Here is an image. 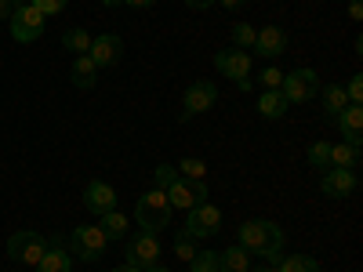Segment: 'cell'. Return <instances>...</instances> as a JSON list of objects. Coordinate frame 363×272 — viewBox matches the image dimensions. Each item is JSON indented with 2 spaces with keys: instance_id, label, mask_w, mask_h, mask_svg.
<instances>
[{
  "instance_id": "obj_29",
  "label": "cell",
  "mask_w": 363,
  "mask_h": 272,
  "mask_svg": "<svg viewBox=\"0 0 363 272\" xmlns=\"http://www.w3.org/2000/svg\"><path fill=\"white\" fill-rule=\"evenodd\" d=\"M178 178H182V174H178V167H171V164H160V167L153 171V181H157V189H164V193H167V189L174 186Z\"/></svg>"
},
{
  "instance_id": "obj_4",
  "label": "cell",
  "mask_w": 363,
  "mask_h": 272,
  "mask_svg": "<svg viewBox=\"0 0 363 272\" xmlns=\"http://www.w3.org/2000/svg\"><path fill=\"white\" fill-rule=\"evenodd\" d=\"M106 247H109V239H106V232L99 225H77L69 232V247L66 251L73 258H80V261H99L106 254Z\"/></svg>"
},
{
  "instance_id": "obj_32",
  "label": "cell",
  "mask_w": 363,
  "mask_h": 272,
  "mask_svg": "<svg viewBox=\"0 0 363 272\" xmlns=\"http://www.w3.org/2000/svg\"><path fill=\"white\" fill-rule=\"evenodd\" d=\"M29 4H33V8H37L44 18H51V15H62L69 0H29Z\"/></svg>"
},
{
  "instance_id": "obj_37",
  "label": "cell",
  "mask_w": 363,
  "mask_h": 272,
  "mask_svg": "<svg viewBox=\"0 0 363 272\" xmlns=\"http://www.w3.org/2000/svg\"><path fill=\"white\" fill-rule=\"evenodd\" d=\"M215 4H222L225 11H240V8L247 4V0H215Z\"/></svg>"
},
{
  "instance_id": "obj_6",
  "label": "cell",
  "mask_w": 363,
  "mask_h": 272,
  "mask_svg": "<svg viewBox=\"0 0 363 272\" xmlns=\"http://www.w3.org/2000/svg\"><path fill=\"white\" fill-rule=\"evenodd\" d=\"M186 225H182V232L193 236V239H211V236H218L222 229V210L215 203H196L186 210Z\"/></svg>"
},
{
  "instance_id": "obj_5",
  "label": "cell",
  "mask_w": 363,
  "mask_h": 272,
  "mask_svg": "<svg viewBox=\"0 0 363 272\" xmlns=\"http://www.w3.org/2000/svg\"><path fill=\"white\" fill-rule=\"evenodd\" d=\"M280 91H284V98L291 106H306V102H313L320 95V76H316V69H306V66L291 69V73H284Z\"/></svg>"
},
{
  "instance_id": "obj_12",
  "label": "cell",
  "mask_w": 363,
  "mask_h": 272,
  "mask_svg": "<svg viewBox=\"0 0 363 272\" xmlns=\"http://www.w3.org/2000/svg\"><path fill=\"white\" fill-rule=\"evenodd\" d=\"M87 58L95 62L99 69H109L124 58V40L116 33H102V37H91V47H87Z\"/></svg>"
},
{
  "instance_id": "obj_16",
  "label": "cell",
  "mask_w": 363,
  "mask_h": 272,
  "mask_svg": "<svg viewBox=\"0 0 363 272\" xmlns=\"http://www.w3.org/2000/svg\"><path fill=\"white\" fill-rule=\"evenodd\" d=\"M338 124V131H342V138L345 142H352V145H359V131H363V106H345L338 116H330Z\"/></svg>"
},
{
  "instance_id": "obj_27",
  "label": "cell",
  "mask_w": 363,
  "mask_h": 272,
  "mask_svg": "<svg viewBox=\"0 0 363 272\" xmlns=\"http://www.w3.org/2000/svg\"><path fill=\"white\" fill-rule=\"evenodd\" d=\"M189 272H218V251H196Z\"/></svg>"
},
{
  "instance_id": "obj_43",
  "label": "cell",
  "mask_w": 363,
  "mask_h": 272,
  "mask_svg": "<svg viewBox=\"0 0 363 272\" xmlns=\"http://www.w3.org/2000/svg\"><path fill=\"white\" fill-rule=\"evenodd\" d=\"M102 4H106V8H116V4H120V0H102Z\"/></svg>"
},
{
  "instance_id": "obj_44",
  "label": "cell",
  "mask_w": 363,
  "mask_h": 272,
  "mask_svg": "<svg viewBox=\"0 0 363 272\" xmlns=\"http://www.w3.org/2000/svg\"><path fill=\"white\" fill-rule=\"evenodd\" d=\"M8 4H26V0H8Z\"/></svg>"
},
{
  "instance_id": "obj_28",
  "label": "cell",
  "mask_w": 363,
  "mask_h": 272,
  "mask_svg": "<svg viewBox=\"0 0 363 272\" xmlns=\"http://www.w3.org/2000/svg\"><path fill=\"white\" fill-rule=\"evenodd\" d=\"M309 164L320 167V171L330 167V142H316V145H309Z\"/></svg>"
},
{
  "instance_id": "obj_25",
  "label": "cell",
  "mask_w": 363,
  "mask_h": 272,
  "mask_svg": "<svg viewBox=\"0 0 363 272\" xmlns=\"http://www.w3.org/2000/svg\"><path fill=\"white\" fill-rule=\"evenodd\" d=\"M255 40H258V29H255L251 22H236V26H233V47L255 51Z\"/></svg>"
},
{
  "instance_id": "obj_2",
  "label": "cell",
  "mask_w": 363,
  "mask_h": 272,
  "mask_svg": "<svg viewBox=\"0 0 363 272\" xmlns=\"http://www.w3.org/2000/svg\"><path fill=\"white\" fill-rule=\"evenodd\" d=\"M171 215H174V207H171V200H167L164 189H149L135 203V222H138L142 232H157L160 236L171 225Z\"/></svg>"
},
{
  "instance_id": "obj_23",
  "label": "cell",
  "mask_w": 363,
  "mask_h": 272,
  "mask_svg": "<svg viewBox=\"0 0 363 272\" xmlns=\"http://www.w3.org/2000/svg\"><path fill=\"white\" fill-rule=\"evenodd\" d=\"M99 229L106 232V239H120L128 236V218L120 210H106V215H99Z\"/></svg>"
},
{
  "instance_id": "obj_36",
  "label": "cell",
  "mask_w": 363,
  "mask_h": 272,
  "mask_svg": "<svg viewBox=\"0 0 363 272\" xmlns=\"http://www.w3.org/2000/svg\"><path fill=\"white\" fill-rule=\"evenodd\" d=\"M349 18H352V22L363 18V4H359V0H349Z\"/></svg>"
},
{
  "instance_id": "obj_40",
  "label": "cell",
  "mask_w": 363,
  "mask_h": 272,
  "mask_svg": "<svg viewBox=\"0 0 363 272\" xmlns=\"http://www.w3.org/2000/svg\"><path fill=\"white\" fill-rule=\"evenodd\" d=\"M113 272H145V268H138V265H128V261H124V265H116Z\"/></svg>"
},
{
  "instance_id": "obj_15",
  "label": "cell",
  "mask_w": 363,
  "mask_h": 272,
  "mask_svg": "<svg viewBox=\"0 0 363 272\" xmlns=\"http://www.w3.org/2000/svg\"><path fill=\"white\" fill-rule=\"evenodd\" d=\"M287 51V33L280 26H265V29H258V40H255V55H262V58H280Z\"/></svg>"
},
{
  "instance_id": "obj_42",
  "label": "cell",
  "mask_w": 363,
  "mask_h": 272,
  "mask_svg": "<svg viewBox=\"0 0 363 272\" xmlns=\"http://www.w3.org/2000/svg\"><path fill=\"white\" fill-rule=\"evenodd\" d=\"M145 272H167V268L164 265H153V268H145Z\"/></svg>"
},
{
  "instance_id": "obj_11",
  "label": "cell",
  "mask_w": 363,
  "mask_h": 272,
  "mask_svg": "<svg viewBox=\"0 0 363 272\" xmlns=\"http://www.w3.org/2000/svg\"><path fill=\"white\" fill-rule=\"evenodd\" d=\"M167 200L174 210H189L196 203H207V186H203V178H178L174 186L167 189Z\"/></svg>"
},
{
  "instance_id": "obj_20",
  "label": "cell",
  "mask_w": 363,
  "mask_h": 272,
  "mask_svg": "<svg viewBox=\"0 0 363 272\" xmlns=\"http://www.w3.org/2000/svg\"><path fill=\"white\" fill-rule=\"evenodd\" d=\"M247 268H251V254L240 244L218 251V272H247Z\"/></svg>"
},
{
  "instance_id": "obj_22",
  "label": "cell",
  "mask_w": 363,
  "mask_h": 272,
  "mask_svg": "<svg viewBox=\"0 0 363 272\" xmlns=\"http://www.w3.org/2000/svg\"><path fill=\"white\" fill-rule=\"evenodd\" d=\"M330 167H349V171H356V167H359V145H352V142L330 145Z\"/></svg>"
},
{
  "instance_id": "obj_30",
  "label": "cell",
  "mask_w": 363,
  "mask_h": 272,
  "mask_svg": "<svg viewBox=\"0 0 363 272\" xmlns=\"http://www.w3.org/2000/svg\"><path fill=\"white\" fill-rule=\"evenodd\" d=\"M174 254L189 265V261H193V254H196V239H193V236H186V232H178V236H174Z\"/></svg>"
},
{
  "instance_id": "obj_31",
  "label": "cell",
  "mask_w": 363,
  "mask_h": 272,
  "mask_svg": "<svg viewBox=\"0 0 363 272\" xmlns=\"http://www.w3.org/2000/svg\"><path fill=\"white\" fill-rule=\"evenodd\" d=\"M178 174H182V178H203V174H207V164L196 160V157H186V160L178 164Z\"/></svg>"
},
{
  "instance_id": "obj_19",
  "label": "cell",
  "mask_w": 363,
  "mask_h": 272,
  "mask_svg": "<svg viewBox=\"0 0 363 272\" xmlns=\"http://www.w3.org/2000/svg\"><path fill=\"white\" fill-rule=\"evenodd\" d=\"M33 268L37 272H73V254L66 247H48V254Z\"/></svg>"
},
{
  "instance_id": "obj_34",
  "label": "cell",
  "mask_w": 363,
  "mask_h": 272,
  "mask_svg": "<svg viewBox=\"0 0 363 272\" xmlns=\"http://www.w3.org/2000/svg\"><path fill=\"white\" fill-rule=\"evenodd\" d=\"M258 80H262V87H265V91H280L284 73H280L277 66H269V69H262V76H258Z\"/></svg>"
},
{
  "instance_id": "obj_17",
  "label": "cell",
  "mask_w": 363,
  "mask_h": 272,
  "mask_svg": "<svg viewBox=\"0 0 363 272\" xmlns=\"http://www.w3.org/2000/svg\"><path fill=\"white\" fill-rule=\"evenodd\" d=\"M69 76H73V84H77L80 91H91V87L99 84V66L91 62L87 55H77V58H73V69H69Z\"/></svg>"
},
{
  "instance_id": "obj_10",
  "label": "cell",
  "mask_w": 363,
  "mask_h": 272,
  "mask_svg": "<svg viewBox=\"0 0 363 272\" xmlns=\"http://www.w3.org/2000/svg\"><path fill=\"white\" fill-rule=\"evenodd\" d=\"M356 189H359V178H356V171H349V167H327L323 178H320V193L330 196V200H345V196H352Z\"/></svg>"
},
{
  "instance_id": "obj_26",
  "label": "cell",
  "mask_w": 363,
  "mask_h": 272,
  "mask_svg": "<svg viewBox=\"0 0 363 272\" xmlns=\"http://www.w3.org/2000/svg\"><path fill=\"white\" fill-rule=\"evenodd\" d=\"M62 44H66V51L87 55V47H91V33H87V29H80V26H73V29H66V33H62Z\"/></svg>"
},
{
  "instance_id": "obj_18",
  "label": "cell",
  "mask_w": 363,
  "mask_h": 272,
  "mask_svg": "<svg viewBox=\"0 0 363 272\" xmlns=\"http://www.w3.org/2000/svg\"><path fill=\"white\" fill-rule=\"evenodd\" d=\"M291 109V102L284 98V91H262V98H258V113L265 120H284Z\"/></svg>"
},
{
  "instance_id": "obj_21",
  "label": "cell",
  "mask_w": 363,
  "mask_h": 272,
  "mask_svg": "<svg viewBox=\"0 0 363 272\" xmlns=\"http://www.w3.org/2000/svg\"><path fill=\"white\" fill-rule=\"evenodd\" d=\"M320 98H323L327 116H338V113L349 106V95H345L342 84H320Z\"/></svg>"
},
{
  "instance_id": "obj_9",
  "label": "cell",
  "mask_w": 363,
  "mask_h": 272,
  "mask_svg": "<svg viewBox=\"0 0 363 272\" xmlns=\"http://www.w3.org/2000/svg\"><path fill=\"white\" fill-rule=\"evenodd\" d=\"M218 102V87L211 84V80H196L186 87V95H182V120H193L207 109H215Z\"/></svg>"
},
{
  "instance_id": "obj_24",
  "label": "cell",
  "mask_w": 363,
  "mask_h": 272,
  "mask_svg": "<svg viewBox=\"0 0 363 272\" xmlns=\"http://www.w3.org/2000/svg\"><path fill=\"white\" fill-rule=\"evenodd\" d=\"M277 272H320V261L309 254H287L277 261Z\"/></svg>"
},
{
  "instance_id": "obj_7",
  "label": "cell",
  "mask_w": 363,
  "mask_h": 272,
  "mask_svg": "<svg viewBox=\"0 0 363 272\" xmlns=\"http://www.w3.org/2000/svg\"><path fill=\"white\" fill-rule=\"evenodd\" d=\"M160 254H164V247H160V236L157 232H135L131 239H128V265H138V268H153V265H160Z\"/></svg>"
},
{
  "instance_id": "obj_14",
  "label": "cell",
  "mask_w": 363,
  "mask_h": 272,
  "mask_svg": "<svg viewBox=\"0 0 363 272\" xmlns=\"http://www.w3.org/2000/svg\"><path fill=\"white\" fill-rule=\"evenodd\" d=\"M84 207L91 210V215H106V210H116V189L109 186V181H102V178L87 181V189H84Z\"/></svg>"
},
{
  "instance_id": "obj_3",
  "label": "cell",
  "mask_w": 363,
  "mask_h": 272,
  "mask_svg": "<svg viewBox=\"0 0 363 272\" xmlns=\"http://www.w3.org/2000/svg\"><path fill=\"white\" fill-rule=\"evenodd\" d=\"M44 22H48V18L26 0V4H15V8H11L8 29H11V37H15L18 44H33V40L44 37Z\"/></svg>"
},
{
  "instance_id": "obj_8",
  "label": "cell",
  "mask_w": 363,
  "mask_h": 272,
  "mask_svg": "<svg viewBox=\"0 0 363 272\" xmlns=\"http://www.w3.org/2000/svg\"><path fill=\"white\" fill-rule=\"evenodd\" d=\"M48 254V239L40 232H15L8 239V258L18 265H37Z\"/></svg>"
},
{
  "instance_id": "obj_1",
  "label": "cell",
  "mask_w": 363,
  "mask_h": 272,
  "mask_svg": "<svg viewBox=\"0 0 363 272\" xmlns=\"http://www.w3.org/2000/svg\"><path fill=\"white\" fill-rule=\"evenodd\" d=\"M240 247L247 254L265 258L269 265H277L284 258V229L269 218H251L240 225Z\"/></svg>"
},
{
  "instance_id": "obj_33",
  "label": "cell",
  "mask_w": 363,
  "mask_h": 272,
  "mask_svg": "<svg viewBox=\"0 0 363 272\" xmlns=\"http://www.w3.org/2000/svg\"><path fill=\"white\" fill-rule=\"evenodd\" d=\"M345 87V95H349V106H363V76L356 73L349 84H342Z\"/></svg>"
},
{
  "instance_id": "obj_35",
  "label": "cell",
  "mask_w": 363,
  "mask_h": 272,
  "mask_svg": "<svg viewBox=\"0 0 363 272\" xmlns=\"http://www.w3.org/2000/svg\"><path fill=\"white\" fill-rule=\"evenodd\" d=\"M186 8L189 11H207V8H215V0H186Z\"/></svg>"
},
{
  "instance_id": "obj_41",
  "label": "cell",
  "mask_w": 363,
  "mask_h": 272,
  "mask_svg": "<svg viewBox=\"0 0 363 272\" xmlns=\"http://www.w3.org/2000/svg\"><path fill=\"white\" fill-rule=\"evenodd\" d=\"M247 272H277V265H269V261H265V265H258V268H247Z\"/></svg>"
},
{
  "instance_id": "obj_13",
  "label": "cell",
  "mask_w": 363,
  "mask_h": 272,
  "mask_svg": "<svg viewBox=\"0 0 363 272\" xmlns=\"http://www.w3.org/2000/svg\"><path fill=\"white\" fill-rule=\"evenodd\" d=\"M215 69L225 76V80H247L251 76V51H240V47H229V51H218L215 55Z\"/></svg>"
},
{
  "instance_id": "obj_39",
  "label": "cell",
  "mask_w": 363,
  "mask_h": 272,
  "mask_svg": "<svg viewBox=\"0 0 363 272\" xmlns=\"http://www.w3.org/2000/svg\"><path fill=\"white\" fill-rule=\"evenodd\" d=\"M11 8H15V4H8V0H0V22H8V18H11Z\"/></svg>"
},
{
  "instance_id": "obj_38",
  "label": "cell",
  "mask_w": 363,
  "mask_h": 272,
  "mask_svg": "<svg viewBox=\"0 0 363 272\" xmlns=\"http://www.w3.org/2000/svg\"><path fill=\"white\" fill-rule=\"evenodd\" d=\"M120 4H128V8H153L157 0H120Z\"/></svg>"
}]
</instances>
